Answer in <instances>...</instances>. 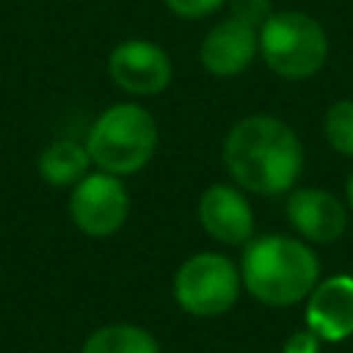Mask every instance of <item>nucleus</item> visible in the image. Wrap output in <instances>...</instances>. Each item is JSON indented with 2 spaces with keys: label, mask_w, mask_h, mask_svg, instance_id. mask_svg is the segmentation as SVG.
Segmentation results:
<instances>
[{
  "label": "nucleus",
  "mask_w": 353,
  "mask_h": 353,
  "mask_svg": "<svg viewBox=\"0 0 353 353\" xmlns=\"http://www.w3.org/2000/svg\"><path fill=\"white\" fill-rule=\"evenodd\" d=\"M287 218L295 232L312 243H334L347 226V212L342 201L320 188L295 190L287 199Z\"/></svg>",
  "instance_id": "nucleus-11"
},
{
  "label": "nucleus",
  "mask_w": 353,
  "mask_h": 353,
  "mask_svg": "<svg viewBox=\"0 0 353 353\" xmlns=\"http://www.w3.org/2000/svg\"><path fill=\"white\" fill-rule=\"evenodd\" d=\"M259 52V30L237 19L218 22L201 41V63L215 77H234L245 72Z\"/></svg>",
  "instance_id": "nucleus-10"
},
{
  "label": "nucleus",
  "mask_w": 353,
  "mask_h": 353,
  "mask_svg": "<svg viewBox=\"0 0 353 353\" xmlns=\"http://www.w3.org/2000/svg\"><path fill=\"white\" fill-rule=\"evenodd\" d=\"M113 83L127 94H160L171 83V61L163 47L146 39H127L108 58Z\"/></svg>",
  "instance_id": "nucleus-7"
},
{
  "label": "nucleus",
  "mask_w": 353,
  "mask_h": 353,
  "mask_svg": "<svg viewBox=\"0 0 353 353\" xmlns=\"http://www.w3.org/2000/svg\"><path fill=\"white\" fill-rule=\"evenodd\" d=\"M226 171L251 193L279 196L290 190L303 168L298 135L273 116H248L237 121L223 141Z\"/></svg>",
  "instance_id": "nucleus-1"
},
{
  "label": "nucleus",
  "mask_w": 353,
  "mask_h": 353,
  "mask_svg": "<svg viewBox=\"0 0 353 353\" xmlns=\"http://www.w3.org/2000/svg\"><path fill=\"white\" fill-rule=\"evenodd\" d=\"M259 52L279 77L306 80L323 69L328 58V39L320 22L309 14L279 11L259 28Z\"/></svg>",
  "instance_id": "nucleus-4"
},
{
  "label": "nucleus",
  "mask_w": 353,
  "mask_h": 353,
  "mask_svg": "<svg viewBox=\"0 0 353 353\" xmlns=\"http://www.w3.org/2000/svg\"><path fill=\"white\" fill-rule=\"evenodd\" d=\"M80 353H160V347L146 328L116 323V325L97 328L83 342Z\"/></svg>",
  "instance_id": "nucleus-13"
},
{
  "label": "nucleus",
  "mask_w": 353,
  "mask_h": 353,
  "mask_svg": "<svg viewBox=\"0 0 353 353\" xmlns=\"http://www.w3.org/2000/svg\"><path fill=\"white\" fill-rule=\"evenodd\" d=\"M74 226L88 237H108L119 232L130 212V196L119 176L97 171L85 174L69 199Z\"/></svg>",
  "instance_id": "nucleus-6"
},
{
  "label": "nucleus",
  "mask_w": 353,
  "mask_h": 353,
  "mask_svg": "<svg viewBox=\"0 0 353 353\" xmlns=\"http://www.w3.org/2000/svg\"><path fill=\"white\" fill-rule=\"evenodd\" d=\"M347 201H350V207H353V174H350V179H347Z\"/></svg>",
  "instance_id": "nucleus-18"
},
{
  "label": "nucleus",
  "mask_w": 353,
  "mask_h": 353,
  "mask_svg": "<svg viewBox=\"0 0 353 353\" xmlns=\"http://www.w3.org/2000/svg\"><path fill=\"white\" fill-rule=\"evenodd\" d=\"M226 0H165L168 11H174L176 17H185V19H199V17H207L212 11H218Z\"/></svg>",
  "instance_id": "nucleus-16"
},
{
  "label": "nucleus",
  "mask_w": 353,
  "mask_h": 353,
  "mask_svg": "<svg viewBox=\"0 0 353 353\" xmlns=\"http://www.w3.org/2000/svg\"><path fill=\"white\" fill-rule=\"evenodd\" d=\"M88 163H91V157H88L85 146H80L77 141H55L39 154L36 168L44 182L63 188V185L80 182L88 171Z\"/></svg>",
  "instance_id": "nucleus-12"
},
{
  "label": "nucleus",
  "mask_w": 353,
  "mask_h": 353,
  "mask_svg": "<svg viewBox=\"0 0 353 353\" xmlns=\"http://www.w3.org/2000/svg\"><path fill=\"white\" fill-rule=\"evenodd\" d=\"M323 130L328 143L339 152L353 157V99H339L325 110Z\"/></svg>",
  "instance_id": "nucleus-14"
},
{
  "label": "nucleus",
  "mask_w": 353,
  "mask_h": 353,
  "mask_svg": "<svg viewBox=\"0 0 353 353\" xmlns=\"http://www.w3.org/2000/svg\"><path fill=\"white\" fill-rule=\"evenodd\" d=\"M240 279L256 301L268 306H292L314 290L320 262L306 243L284 234H265L245 245Z\"/></svg>",
  "instance_id": "nucleus-2"
},
{
  "label": "nucleus",
  "mask_w": 353,
  "mask_h": 353,
  "mask_svg": "<svg viewBox=\"0 0 353 353\" xmlns=\"http://www.w3.org/2000/svg\"><path fill=\"white\" fill-rule=\"evenodd\" d=\"M240 270L232 259L204 251L182 262L174 276L176 303L196 317H218L229 312L240 295Z\"/></svg>",
  "instance_id": "nucleus-5"
},
{
  "label": "nucleus",
  "mask_w": 353,
  "mask_h": 353,
  "mask_svg": "<svg viewBox=\"0 0 353 353\" xmlns=\"http://www.w3.org/2000/svg\"><path fill=\"white\" fill-rule=\"evenodd\" d=\"M270 17V0H232V19L262 28Z\"/></svg>",
  "instance_id": "nucleus-15"
},
{
  "label": "nucleus",
  "mask_w": 353,
  "mask_h": 353,
  "mask_svg": "<svg viewBox=\"0 0 353 353\" xmlns=\"http://www.w3.org/2000/svg\"><path fill=\"white\" fill-rule=\"evenodd\" d=\"M85 149L99 171L113 176L135 174L152 160L157 149V124L141 105H113L94 121Z\"/></svg>",
  "instance_id": "nucleus-3"
},
{
  "label": "nucleus",
  "mask_w": 353,
  "mask_h": 353,
  "mask_svg": "<svg viewBox=\"0 0 353 353\" xmlns=\"http://www.w3.org/2000/svg\"><path fill=\"white\" fill-rule=\"evenodd\" d=\"M306 325L323 342H342L353 334V276H331L309 292Z\"/></svg>",
  "instance_id": "nucleus-8"
},
{
  "label": "nucleus",
  "mask_w": 353,
  "mask_h": 353,
  "mask_svg": "<svg viewBox=\"0 0 353 353\" xmlns=\"http://www.w3.org/2000/svg\"><path fill=\"white\" fill-rule=\"evenodd\" d=\"M199 221L204 232L226 245H243L254 234V212L237 188L212 185L199 199Z\"/></svg>",
  "instance_id": "nucleus-9"
},
{
  "label": "nucleus",
  "mask_w": 353,
  "mask_h": 353,
  "mask_svg": "<svg viewBox=\"0 0 353 353\" xmlns=\"http://www.w3.org/2000/svg\"><path fill=\"white\" fill-rule=\"evenodd\" d=\"M320 350V339L312 331H298L284 342L281 353H317Z\"/></svg>",
  "instance_id": "nucleus-17"
}]
</instances>
